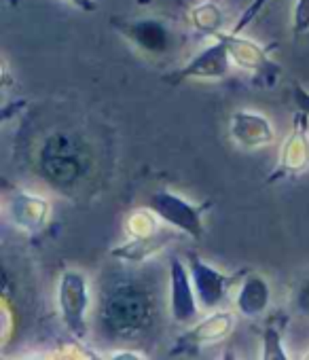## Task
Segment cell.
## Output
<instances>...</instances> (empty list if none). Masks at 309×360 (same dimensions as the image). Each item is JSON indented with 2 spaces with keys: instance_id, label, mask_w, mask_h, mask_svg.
<instances>
[{
  "instance_id": "obj_19",
  "label": "cell",
  "mask_w": 309,
  "mask_h": 360,
  "mask_svg": "<svg viewBox=\"0 0 309 360\" xmlns=\"http://www.w3.org/2000/svg\"><path fill=\"white\" fill-rule=\"evenodd\" d=\"M292 32L303 37L309 32V0H296L292 7Z\"/></svg>"
},
{
  "instance_id": "obj_10",
  "label": "cell",
  "mask_w": 309,
  "mask_h": 360,
  "mask_svg": "<svg viewBox=\"0 0 309 360\" xmlns=\"http://www.w3.org/2000/svg\"><path fill=\"white\" fill-rule=\"evenodd\" d=\"M112 26L133 47L148 56H164L172 45V32L162 20H112Z\"/></svg>"
},
{
  "instance_id": "obj_1",
  "label": "cell",
  "mask_w": 309,
  "mask_h": 360,
  "mask_svg": "<svg viewBox=\"0 0 309 360\" xmlns=\"http://www.w3.org/2000/svg\"><path fill=\"white\" fill-rule=\"evenodd\" d=\"M157 318V301L146 282L117 276L100 292L98 324L108 339L131 341L146 335Z\"/></svg>"
},
{
  "instance_id": "obj_16",
  "label": "cell",
  "mask_w": 309,
  "mask_h": 360,
  "mask_svg": "<svg viewBox=\"0 0 309 360\" xmlns=\"http://www.w3.org/2000/svg\"><path fill=\"white\" fill-rule=\"evenodd\" d=\"M191 24L197 32H202L206 37H214L216 32L223 30L225 13L214 3H199L197 7L191 9Z\"/></svg>"
},
{
  "instance_id": "obj_6",
  "label": "cell",
  "mask_w": 309,
  "mask_h": 360,
  "mask_svg": "<svg viewBox=\"0 0 309 360\" xmlns=\"http://www.w3.org/2000/svg\"><path fill=\"white\" fill-rule=\"evenodd\" d=\"M309 169V117L298 110L292 121V129L286 136L280 155H277V165L275 172L269 176V183L282 178H292L301 176Z\"/></svg>"
},
{
  "instance_id": "obj_5",
  "label": "cell",
  "mask_w": 309,
  "mask_h": 360,
  "mask_svg": "<svg viewBox=\"0 0 309 360\" xmlns=\"http://www.w3.org/2000/svg\"><path fill=\"white\" fill-rule=\"evenodd\" d=\"M212 39H218L225 43L229 56H231V62L250 72L252 79H256L258 83H265V85H275L277 77H280V66L269 58L267 49L242 34H233V32H216Z\"/></svg>"
},
{
  "instance_id": "obj_22",
  "label": "cell",
  "mask_w": 309,
  "mask_h": 360,
  "mask_svg": "<svg viewBox=\"0 0 309 360\" xmlns=\"http://www.w3.org/2000/svg\"><path fill=\"white\" fill-rule=\"evenodd\" d=\"M292 100H294L296 108L303 110L309 117V91L303 85H298V83L292 85Z\"/></svg>"
},
{
  "instance_id": "obj_17",
  "label": "cell",
  "mask_w": 309,
  "mask_h": 360,
  "mask_svg": "<svg viewBox=\"0 0 309 360\" xmlns=\"http://www.w3.org/2000/svg\"><path fill=\"white\" fill-rule=\"evenodd\" d=\"M127 238H144L150 233H157L162 229V219L157 217L152 208H138L127 214L125 225H123Z\"/></svg>"
},
{
  "instance_id": "obj_23",
  "label": "cell",
  "mask_w": 309,
  "mask_h": 360,
  "mask_svg": "<svg viewBox=\"0 0 309 360\" xmlns=\"http://www.w3.org/2000/svg\"><path fill=\"white\" fill-rule=\"evenodd\" d=\"M108 358H112V360H144L146 356H142L140 352H133V349H117V352H110Z\"/></svg>"
},
{
  "instance_id": "obj_21",
  "label": "cell",
  "mask_w": 309,
  "mask_h": 360,
  "mask_svg": "<svg viewBox=\"0 0 309 360\" xmlns=\"http://www.w3.org/2000/svg\"><path fill=\"white\" fill-rule=\"evenodd\" d=\"M292 303L296 307V311L303 316V318H309V278H305L296 290H294V297H292Z\"/></svg>"
},
{
  "instance_id": "obj_9",
  "label": "cell",
  "mask_w": 309,
  "mask_h": 360,
  "mask_svg": "<svg viewBox=\"0 0 309 360\" xmlns=\"http://www.w3.org/2000/svg\"><path fill=\"white\" fill-rule=\"evenodd\" d=\"M189 269H191V278H193V286H195L199 305L204 309H218L227 301L231 288L237 284V276L223 274L221 269L212 267L197 255H191Z\"/></svg>"
},
{
  "instance_id": "obj_26",
  "label": "cell",
  "mask_w": 309,
  "mask_h": 360,
  "mask_svg": "<svg viewBox=\"0 0 309 360\" xmlns=\"http://www.w3.org/2000/svg\"><path fill=\"white\" fill-rule=\"evenodd\" d=\"M150 3V0H140V5H148Z\"/></svg>"
},
{
  "instance_id": "obj_8",
  "label": "cell",
  "mask_w": 309,
  "mask_h": 360,
  "mask_svg": "<svg viewBox=\"0 0 309 360\" xmlns=\"http://www.w3.org/2000/svg\"><path fill=\"white\" fill-rule=\"evenodd\" d=\"M231 56L223 41L212 39L208 47H204L197 56H193L180 70L166 77L170 85H180L185 81H218L225 79L231 70Z\"/></svg>"
},
{
  "instance_id": "obj_7",
  "label": "cell",
  "mask_w": 309,
  "mask_h": 360,
  "mask_svg": "<svg viewBox=\"0 0 309 360\" xmlns=\"http://www.w3.org/2000/svg\"><path fill=\"white\" fill-rule=\"evenodd\" d=\"M235 326V316L227 309H216L208 314L204 320H197L187 328L180 339L170 347V356H189L197 354L202 347L212 345L216 341H223L229 337V333Z\"/></svg>"
},
{
  "instance_id": "obj_2",
  "label": "cell",
  "mask_w": 309,
  "mask_h": 360,
  "mask_svg": "<svg viewBox=\"0 0 309 360\" xmlns=\"http://www.w3.org/2000/svg\"><path fill=\"white\" fill-rule=\"evenodd\" d=\"M39 174L58 191L81 187L91 169V153L83 138L68 131L49 134L37 153Z\"/></svg>"
},
{
  "instance_id": "obj_3",
  "label": "cell",
  "mask_w": 309,
  "mask_h": 360,
  "mask_svg": "<svg viewBox=\"0 0 309 360\" xmlns=\"http://www.w3.org/2000/svg\"><path fill=\"white\" fill-rule=\"evenodd\" d=\"M55 299H58V311L66 330L77 341H85L89 335L87 311L91 305L87 276L81 274L79 269H66L58 280Z\"/></svg>"
},
{
  "instance_id": "obj_4",
  "label": "cell",
  "mask_w": 309,
  "mask_h": 360,
  "mask_svg": "<svg viewBox=\"0 0 309 360\" xmlns=\"http://www.w3.org/2000/svg\"><path fill=\"white\" fill-rule=\"evenodd\" d=\"M146 206L157 212L162 223L176 229L178 233H185L193 240L204 238V231H206L204 217H206V210L210 208V204H193V202L185 200L183 195L164 189V191H154L148 198Z\"/></svg>"
},
{
  "instance_id": "obj_24",
  "label": "cell",
  "mask_w": 309,
  "mask_h": 360,
  "mask_svg": "<svg viewBox=\"0 0 309 360\" xmlns=\"http://www.w3.org/2000/svg\"><path fill=\"white\" fill-rule=\"evenodd\" d=\"M70 5H74L79 11H83V13H93L96 9H98V5H96V0H68Z\"/></svg>"
},
{
  "instance_id": "obj_25",
  "label": "cell",
  "mask_w": 309,
  "mask_h": 360,
  "mask_svg": "<svg viewBox=\"0 0 309 360\" xmlns=\"http://www.w3.org/2000/svg\"><path fill=\"white\" fill-rule=\"evenodd\" d=\"M303 360H309V349H307V352L303 354Z\"/></svg>"
},
{
  "instance_id": "obj_18",
  "label": "cell",
  "mask_w": 309,
  "mask_h": 360,
  "mask_svg": "<svg viewBox=\"0 0 309 360\" xmlns=\"http://www.w3.org/2000/svg\"><path fill=\"white\" fill-rule=\"evenodd\" d=\"M261 358L263 360H288L286 347H284V339H282V330L269 322L263 330V345H261Z\"/></svg>"
},
{
  "instance_id": "obj_20",
  "label": "cell",
  "mask_w": 309,
  "mask_h": 360,
  "mask_svg": "<svg viewBox=\"0 0 309 360\" xmlns=\"http://www.w3.org/2000/svg\"><path fill=\"white\" fill-rule=\"evenodd\" d=\"M267 3H271V0H252V3L242 11V15H239L237 24H235L229 32H233V34H242V30H244V28H248V26L258 18V13L267 7Z\"/></svg>"
},
{
  "instance_id": "obj_15",
  "label": "cell",
  "mask_w": 309,
  "mask_h": 360,
  "mask_svg": "<svg viewBox=\"0 0 309 360\" xmlns=\"http://www.w3.org/2000/svg\"><path fill=\"white\" fill-rule=\"evenodd\" d=\"M271 301L269 282L261 274H248L239 284V292L235 297V307L246 318H258L267 311Z\"/></svg>"
},
{
  "instance_id": "obj_14",
  "label": "cell",
  "mask_w": 309,
  "mask_h": 360,
  "mask_svg": "<svg viewBox=\"0 0 309 360\" xmlns=\"http://www.w3.org/2000/svg\"><path fill=\"white\" fill-rule=\"evenodd\" d=\"M176 238V229H159L157 233H150L144 238H127L123 244H117L110 248V257L123 263L140 265L152 259L154 255H159L172 240Z\"/></svg>"
},
{
  "instance_id": "obj_13",
  "label": "cell",
  "mask_w": 309,
  "mask_h": 360,
  "mask_svg": "<svg viewBox=\"0 0 309 360\" xmlns=\"http://www.w3.org/2000/svg\"><path fill=\"white\" fill-rule=\"evenodd\" d=\"M49 214H51V204L43 195L30 193V191H15L7 200L9 221L26 233L41 231L47 225Z\"/></svg>"
},
{
  "instance_id": "obj_12",
  "label": "cell",
  "mask_w": 309,
  "mask_h": 360,
  "mask_svg": "<svg viewBox=\"0 0 309 360\" xmlns=\"http://www.w3.org/2000/svg\"><path fill=\"white\" fill-rule=\"evenodd\" d=\"M229 134L237 146L248 150L265 148L275 140V129L271 121L265 115L248 108H239L231 115Z\"/></svg>"
},
{
  "instance_id": "obj_11",
  "label": "cell",
  "mask_w": 309,
  "mask_h": 360,
  "mask_svg": "<svg viewBox=\"0 0 309 360\" xmlns=\"http://www.w3.org/2000/svg\"><path fill=\"white\" fill-rule=\"evenodd\" d=\"M199 299L193 286L191 269L178 259H170V316L178 324H193L199 318Z\"/></svg>"
}]
</instances>
